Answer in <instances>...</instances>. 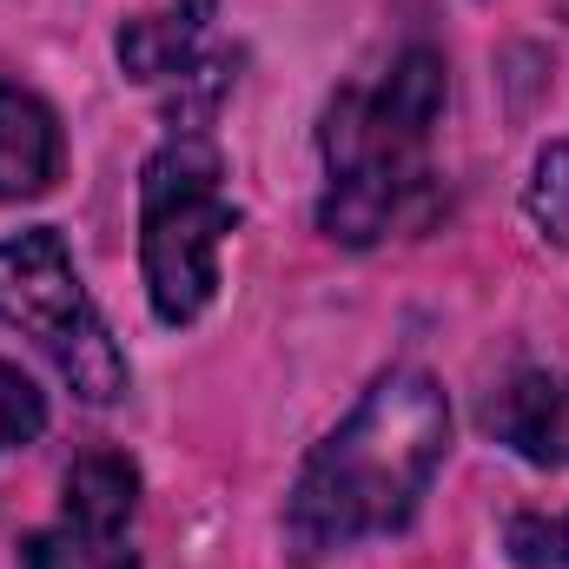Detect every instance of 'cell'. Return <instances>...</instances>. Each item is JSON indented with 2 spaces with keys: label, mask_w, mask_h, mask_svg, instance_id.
I'll use <instances>...</instances> for the list:
<instances>
[{
  "label": "cell",
  "mask_w": 569,
  "mask_h": 569,
  "mask_svg": "<svg viewBox=\"0 0 569 569\" xmlns=\"http://www.w3.org/2000/svg\"><path fill=\"white\" fill-rule=\"evenodd\" d=\"M40 430H47V398L33 391V378H27L20 365L0 358V450L33 443Z\"/></svg>",
  "instance_id": "cell-11"
},
{
  "label": "cell",
  "mask_w": 569,
  "mask_h": 569,
  "mask_svg": "<svg viewBox=\"0 0 569 569\" xmlns=\"http://www.w3.org/2000/svg\"><path fill=\"white\" fill-rule=\"evenodd\" d=\"M563 199H569V146H550V152L537 159V186H530V206H537V219H543L550 232L569 226Z\"/></svg>",
  "instance_id": "cell-12"
},
{
  "label": "cell",
  "mask_w": 569,
  "mask_h": 569,
  "mask_svg": "<svg viewBox=\"0 0 569 569\" xmlns=\"http://www.w3.org/2000/svg\"><path fill=\"white\" fill-rule=\"evenodd\" d=\"M450 450V398L430 371H385L351 418L331 430L325 443H311V457L298 463V483L284 497V537L291 550L331 557L351 550L365 537H391L418 517L430 477Z\"/></svg>",
  "instance_id": "cell-1"
},
{
  "label": "cell",
  "mask_w": 569,
  "mask_h": 569,
  "mask_svg": "<svg viewBox=\"0 0 569 569\" xmlns=\"http://www.w3.org/2000/svg\"><path fill=\"white\" fill-rule=\"evenodd\" d=\"M239 226L226 159L206 133L166 140L140 172V272L159 325H192L219 298V246Z\"/></svg>",
  "instance_id": "cell-3"
},
{
  "label": "cell",
  "mask_w": 569,
  "mask_h": 569,
  "mask_svg": "<svg viewBox=\"0 0 569 569\" xmlns=\"http://www.w3.org/2000/svg\"><path fill=\"white\" fill-rule=\"evenodd\" d=\"M212 13H219V0H166V7H152V13H133V20L120 27V40H113L127 80L159 87V80H186V73H199L206 33H212Z\"/></svg>",
  "instance_id": "cell-6"
},
{
  "label": "cell",
  "mask_w": 569,
  "mask_h": 569,
  "mask_svg": "<svg viewBox=\"0 0 569 569\" xmlns=\"http://www.w3.org/2000/svg\"><path fill=\"white\" fill-rule=\"evenodd\" d=\"M0 325L27 331L87 405H113L127 391V351L93 311L87 284L73 272V252L53 226L0 239Z\"/></svg>",
  "instance_id": "cell-4"
},
{
  "label": "cell",
  "mask_w": 569,
  "mask_h": 569,
  "mask_svg": "<svg viewBox=\"0 0 569 569\" xmlns=\"http://www.w3.org/2000/svg\"><path fill=\"white\" fill-rule=\"evenodd\" d=\"M20 563L27 569H140L133 550V530H93V523H47L20 543Z\"/></svg>",
  "instance_id": "cell-9"
},
{
  "label": "cell",
  "mask_w": 569,
  "mask_h": 569,
  "mask_svg": "<svg viewBox=\"0 0 569 569\" xmlns=\"http://www.w3.org/2000/svg\"><path fill=\"white\" fill-rule=\"evenodd\" d=\"M503 550H510L517 569H569V510H557V517H543V510L510 517Z\"/></svg>",
  "instance_id": "cell-10"
},
{
  "label": "cell",
  "mask_w": 569,
  "mask_h": 569,
  "mask_svg": "<svg viewBox=\"0 0 569 569\" xmlns=\"http://www.w3.org/2000/svg\"><path fill=\"white\" fill-rule=\"evenodd\" d=\"M450 67L430 40H411L371 87H345L325 107V199L318 232L338 246H378L437 212L430 133L443 120Z\"/></svg>",
  "instance_id": "cell-2"
},
{
  "label": "cell",
  "mask_w": 569,
  "mask_h": 569,
  "mask_svg": "<svg viewBox=\"0 0 569 569\" xmlns=\"http://www.w3.org/2000/svg\"><path fill=\"white\" fill-rule=\"evenodd\" d=\"M483 430L523 463L569 470V371H517L483 405Z\"/></svg>",
  "instance_id": "cell-5"
},
{
  "label": "cell",
  "mask_w": 569,
  "mask_h": 569,
  "mask_svg": "<svg viewBox=\"0 0 569 569\" xmlns=\"http://www.w3.org/2000/svg\"><path fill=\"white\" fill-rule=\"evenodd\" d=\"M60 517L93 530H133L140 517V463L127 450H87L60 477Z\"/></svg>",
  "instance_id": "cell-8"
},
{
  "label": "cell",
  "mask_w": 569,
  "mask_h": 569,
  "mask_svg": "<svg viewBox=\"0 0 569 569\" xmlns=\"http://www.w3.org/2000/svg\"><path fill=\"white\" fill-rule=\"evenodd\" d=\"M60 113L40 93L0 80V199H40L60 179Z\"/></svg>",
  "instance_id": "cell-7"
}]
</instances>
